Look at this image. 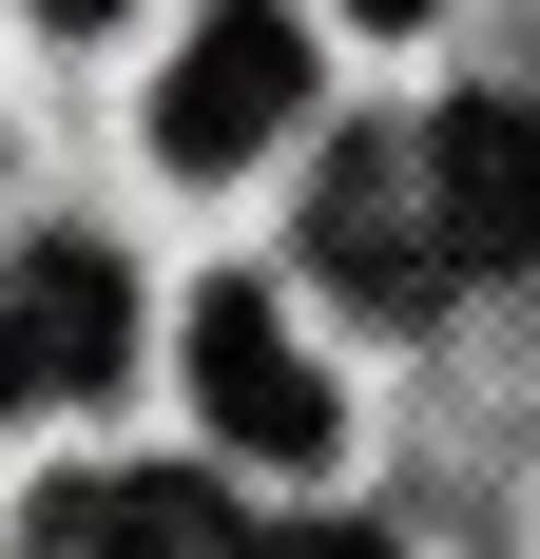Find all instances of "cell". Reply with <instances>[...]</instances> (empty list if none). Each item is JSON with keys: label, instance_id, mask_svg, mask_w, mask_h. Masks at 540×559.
<instances>
[{"label": "cell", "instance_id": "obj_1", "mask_svg": "<svg viewBox=\"0 0 540 559\" xmlns=\"http://www.w3.org/2000/svg\"><path fill=\"white\" fill-rule=\"evenodd\" d=\"M290 97H309V20H290V0H213L193 58H174V97H155V155L232 174L251 135H290Z\"/></svg>", "mask_w": 540, "mask_h": 559}, {"label": "cell", "instance_id": "obj_2", "mask_svg": "<svg viewBox=\"0 0 540 559\" xmlns=\"http://www.w3.org/2000/svg\"><path fill=\"white\" fill-rule=\"evenodd\" d=\"M425 231H444V271H540V116L521 97L425 116Z\"/></svg>", "mask_w": 540, "mask_h": 559}, {"label": "cell", "instance_id": "obj_3", "mask_svg": "<svg viewBox=\"0 0 540 559\" xmlns=\"http://www.w3.org/2000/svg\"><path fill=\"white\" fill-rule=\"evenodd\" d=\"M309 251H328V289H367V309H444L425 155H406V135H348V155H328V193H309Z\"/></svg>", "mask_w": 540, "mask_h": 559}, {"label": "cell", "instance_id": "obj_4", "mask_svg": "<svg viewBox=\"0 0 540 559\" xmlns=\"http://www.w3.org/2000/svg\"><path fill=\"white\" fill-rule=\"evenodd\" d=\"M193 405L251 463H328V386H309V347L270 329V289H193Z\"/></svg>", "mask_w": 540, "mask_h": 559}, {"label": "cell", "instance_id": "obj_5", "mask_svg": "<svg viewBox=\"0 0 540 559\" xmlns=\"http://www.w3.org/2000/svg\"><path fill=\"white\" fill-rule=\"evenodd\" d=\"M0 329H20V386H116V347H136V289H116V251H78V231H58L39 271L0 289Z\"/></svg>", "mask_w": 540, "mask_h": 559}, {"label": "cell", "instance_id": "obj_6", "mask_svg": "<svg viewBox=\"0 0 540 559\" xmlns=\"http://www.w3.org/2000/svg\"><path fill=\"white\" fill-rule=\"evenodd\" d=\"M39 540H58V559H251V521H232L193 463H136V483H78Z\"/></svg>", "mask_w": 540, "mask_h": 559}, {"label": "cell", "instance_id": "obj_7", "mask_svg": "<svg viewBox=\"0 0 540 559\" xmlns=\"http://www.w3.org/2000/svg\"><path fill=\"white\" fill-rule=\"evenodd\" d=\"M251 559H386L367 521H290V540H251Z\"/></svg>", "mask_w": 540, "mask_h": 559}, {"label": "cell", "instance_id": "obj_8", "mask_svg": "<svg viewBox=\"0 0 540 559\" xmlns=\"http://www.w3.org/2000/svg\"><path fill=\"white\" fill-rule=\"evenodd\" d=\"M0 405H39V386H20V329H0Z\"/></svg>", "mask_w": 540, "mask_h": 559}, {"label": "cell", "instance_id": "obj_9", "mask_svg": "<svg viewBox=\"0 0 540 559\" xmlns=\"http://www.w3.org/2000/svg\"><path fill=\"white\" fill-rule=\"evenodd\" d=\"M367 20H444V0H367Z\"/></svg>", "mask_w": 540, "mask_h": 559}, {"label": "cell", "instance_id": "obj_10", "mask_svg": "<svg viewBox=\"0 0 540 559\" xmlns=\"http://www.w3.org/2000/svg\"><path fill=\"white\" fill-rule=\"evenodd\" d=\"M39 20H116V0H39Z\"/></svg>", "mask_w": 540, "mask_h": 559}]
</instances>
